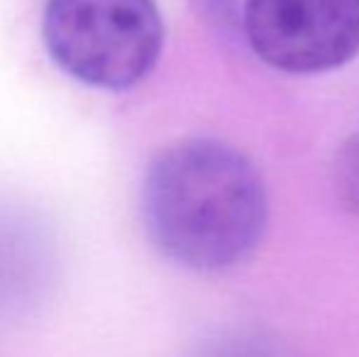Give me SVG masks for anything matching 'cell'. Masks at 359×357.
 Returning a JSON list of instances; mask_svg holds the SVG:
<instances>
[{
    "label": "cell",
    "instance_id": "6da1fadb",
    "mask_svg": "<svg viewBox=\"0 0 359 357\" xmlns=\"http://www.w3.org/2000/svg\"><path fill=\"white\" fill-rule=\"evenodd\" d=\"M151 243L194 271H222L255 255L269 223L259 169L232 144L194 137L166 147L142 186Z\"/></svg>",
    "mask_w": 359,
    "mask_h": 357
},
{
    "label": "cell",
    "instance_id": "7a4b0ae2",
    "mask_svg": "<svg viewBox=\"0 0 359 357\" xmlns=\"http://www.w3.org/2000/svg\"><path fill=\"white\" fill-rule=\"evenodd\" d=\"M42 34L69 76L105 90L140 83L164 47L154 0H47Z\"/></svg>",
    "mask_w": 359,
    "mask_h": 357
},
{
    "label": "cell",
    "instance_id": "3957f363",
    "mask_svg": "<svg viewBox=\"0 0 359 357\" xmlns=\"http://www.w3.org/2000/svg\"><path fill=\"white\" fill-rule=\"evenodd\" d=\"M242 27L271 69L325 74L359 54V0H245Z\"/></svg>",
    "mask_w": 359,
    "mask_h": 357
},
{
    "label": "cell",
    "instance_id": "277c9868",
    "mask_svg": "<svg viewBox=\"0 0 359 357\" xmlns=\"http://www.w3.org/2000/svg\"><path fill=\"white\" fill-rule=\"evenodd\" d=\"M54 250L37 218L0 208V314L27 309L52 279Z\"/></svg>",
    "mask_w": 359,
    "mask_h": 357
},
{
    "label": "cell",
    "instance_id": "5b68a950",
    "mask_svg": "<svg viewBox=\"0 0 359 357\" xmlns=\"http://www.w3.org/2000/svg\"><path fill=\"white\" fill-rule=\"evenodd\" d=\"M332 191L347 213L359 215V130L337 149L332 162Z\"/></svg>",
    "mask_w": 359,
    "mask_h": 357
}]
</instances>
